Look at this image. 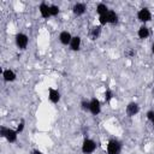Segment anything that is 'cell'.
I'll use <instances>...</instances> for the list:
<instances>
[{
  "mask_svg": "<svg viewBox=\"0 0 154 154\" xmlns=\"http://www.w3.org/2000/svg\"><path fill=\"white\" fill-rule=\"evenodd\" d=\"M140 112V105L135 101L129 102L125 107V113L128 114V117H135L136 114H138Z\"/></svg>",
  "mask_w": 154,
  "mask_h": 154,
  "instance_id": "7",
  "label": "cell"
},
{
  "mask_svg": "<svg viewBox=\"0 0 154 154\" xmlns=\"http://www.w3.org/2000/svg\"><path fill=\"white\" fill-rule=\"evenodd\" d=\"M18 132L16 129H11V128H7L5 125H2L0 128V136L2 138H5L8 143H16L17 140H18Z\"/></svg>",
  "mask_w": 154,
  "mask_h": 154,
  "instance_id": "1",
  "label": "cell"
},
{
  "mask_svg": "<svg viewBox=\"0 0 154 154\" xmlns=\"http://www.w3.org/2000/svg\"><path fill=\"white\" fill-rule=\"evenodd\" d=\"M112 99H113V91L111 89H106V91H105V101L109 102Z\"/></svg>",
  "mask_w": 154,
  "mask_h": 154,
  "instance_id": "20",
  "label": "cell"
},
{
  "mask_svg": "<svg viewBox=\"0 0 154 154\" xmlns=\"http://www.w3.org/2000/svg\"><path fill=\"white\" fill-rule=\"evenodd\" d=\"M150 51H152V53H153V55H154V42L152 43V47H150Z\"/></svg>",
  "mask_w": 154,
  "mask_h": 154,
  "instance_id": "24",
  "label": "cell"
},
{
  "mask_svg": "<svg viewBox=\"0 0 154 154\" xmlns=\"http://www.w3.org/2000/svg\"><path fill=\"white\" fill-rule=\"evenodd\" d=\"M24 128H25V122H24V119H20V122L18 123V125H17L16 130H17V132H18V134H22V132H23V130H24Z\"/></svg>",
  "mask_w": 154,
  "mask_h": 154,
  "instance_id": "21",
  "label": "cell"
},
{
  "mask_svg": "<svg viewBox=\"0 0 154 154\" xmlns=\"http://www.w3.org/2000/svg\"><path fill=\"white\" fill-rule=\"evenodd\" d=\"M38 12L43 19H48L52 17L51 16V5H48L47 2H41L38 5Z\"/></svg>",
  "mask_w": 154,
  "mask_h": 154,
  "instance_id": "8",
  "label": "cell"
},
{
  "mask_svg": "<svg viewBox=\"0 0 154 154\" xmlns=\"http://www.w3.org/2000/svg\"><path fill=\"white\" fill-rule=\"evenodd\" d=\"M122 148H123V144L117 138H109L107 144H106L107 154H120L122 153Z\"/></svg>",
  "mask_w": 154,
  "mask_h": 154,
  "instance_id": "2",
  "label": "cell"
},
{
  "mask_svg": "<svg viewBox=\"0 0 154 154\" xmlns=\"http://www.w3.org/2000/svg\"><path fill=\"white\" fill-rule=\"evenodd\" d=\"M30 154H43V152H41L40 149H36V148H35V149H32V150L30 152Z\"/></svg>",
  "mask_w": 154,
  "mask_h": 154,
  "instance_id": "23",
  "label": "cell"
},
{
  "mask_svg": "<svg viewBox=\"0 0 154 154\" xmlns=\"http://www.w3.org/2000/svg\"><path fill=\"white\" fill-rule=\"evenodd\" d=\"M81 45H82V38H81V36L76 35V36H73V37H72V40H71V42H70L69 47H70V49H71V51L77 52V51H79V49H81Z\"/></svg>",
  "mask_w": 154,
  "mask_h": 154,
  "instance_id": "13",
  "label": "cell"
},
{
  "mask_svg": "<svg viewBox=\"0 0 154 154\" xmlns=\"http://www.w3.org/2000/svg\"><path fill=\"white\" fill-rule=\"evenodd\" d=\"M146 117H147V119H148L149 122H152V119L154 118V111H153V109L148 111V112L146 113Z\"/></svg>",
  "mask_w": 154,
  "mask_h": 154,
  "instance_id": "22",
  "label": "cell"
},
{
  "mask_svg": "<svg viewBox=\"0 0 154 154\" xmlns=\"http://www.w3.org/2000/svg\"><path fill=\"white\" fill-rule=\"evenodd\" d=\"M59 11H60V8L58 5H54V4L51 5V16L52 17H57L59 14Z\"/></svg>",
  "mask_w": 154,
  "mask_h": 154,
  "instance_id": "19",
  "label": "cell"
},
{
  "mask_svg": "<svg viewBox=\"0 0 154 154\" xmlns=\"http://www.w3.org/2000/svg\"><path fill=\"white\" fill-rule=\"evenodd\" d=\"M81 108H82V111H84V112H89V106H90V101L89 100H87V99H83L82 101H81Z\"/></svg>",
  "mask_w": 154,
  "mask_h": 154,
  "instance_id": "18",
  "label": "cell"
},
{
  "mask_svg": "<svg viewBox=\"0 0 154 154\" xmlns=\"http://www.w3.org/2000/svg\"><path fill=\"white\" fill-rule=\"evenodd\" d=\"M106 17H107L108 24H117L118 23V14L114 10H108V12L106 13Z\"/></svg>",
  "mask_w": 154,
  "mask_h": 154,
  "instance_id": "16",
  "label": "cell"
},
{
  "mask_svg": "<svg viewBox=\"0 0 154 154\" xmlns=\"http://www.w3.org/2000/svg\"><path fill=\"white\" fill-rule=\"evenodd\" d=\"M90 106H89V112L93 116H99L101 113V102L96 97H91L90 100Z\"/></svg>",
  "mask_w": 154,
  "mask_h": 154,
  "instance_id": "6",
  "label": "cell"
},
{
  "mask_svg": "<svg viewBox=\"0 0 154 154\" xmlns=\"http://www.w3.org/2000/svg\"><path fill=\"white\" fill-rule=\"evenodd\" d=\"M152 94H153V97H154V88H153V90H152Z\"/></svg>",
  "mask_w": 154,
  "mask_h": 154,
  "instance_id": "26",
  "label": "cell"
},
{
  "mask_svg": "<svg viewBox=\"0 0 154 154\" xmlns=\"http://www.w3.org/2000/svg\"><path fill=\"white\" fill-rule=\"evenodd\" d=\"M72 37H73V36L71 35L70 31L63 30V31L59 34V42H60L63 46H69L70 42H71V40H72Z\"/></svg>",
  "mask_w": 154,
  "mask_h": 154,
  "instance_id": "11",
  "label": "cell"
},
{
  "mask_svg": "<svg viewBox=\"0 0 154 154\" xmlns=\"http://www.w3.org/2000/svg\"><path fill=\"white\" fill-rule=\"evenodd\" d=\"M108 6L106 5V4H103V2H100V4H97L96 5V13L99 14V16H102V14H106L107 12H108Z\"/></svg>",
  "mask_w": 154,
  "mask_h": 154,
  "instance_id": "17",
  "label": "cell"
},
{
  "mask_svg": "<svg viewBox=\"0 0 154 154\" xmlns=\"http://www.w3.org/2000/svg\"><path fill=\"white\" fill-rule=\"evenodd\" d=\"M150 123H152V128H153V129H154V118H153V119H152V122H150Z\"/></svg>",
  "mask_w": 154,
  "mask_h": 154,
  "instance_id": "25",
  "label": "cell"
},
{
  "mask_svg": "<svg viewBox=\"0 0 154 154\" xmlns=\"http://www.w3.org/2000/svg\"><path fill=\"white\" fill-rule=\"evenodd\" d=\"M150 35V31H149V28L146 25V24H142L138 30H137V36L141 38V40H144V38H148Z\"/></svg>",
  "mask_w": 154,
  "mask_h": 154,
  "instance_id": "14",
  "label": "cell"
},
{
  "mask_svg": "<svg viewBox=\"0 0 154 154\" xmlns=\"http://www.w3.org/2000/svg\"><path fill=\"white\" fill-rule=\"evenodd\" d=\"M16 78H17V75H16V72L12 69H5L2 71V79L5 82H8L10 83V82L16 81Z\"/></svg>",
  "mask_w": 154,
  "mask_h": 154,
  "instance_id": "12",
  "label": "cell"
},
{
  "mask_svg": "<svg viewBox=\"0 0 154 154\" xmlns=\"http://www.w3.org/2000/svg\"><path fill=\"white\" fill-rule=\"evenodd\" d=\"M72 12H73L75 16L81 17L87 12V5L84 2H76L72 7Z\"/></svg>",
  "mask_w": 154,
  "mask_h": 154,
  "instance_id": "10",
  "label": "cell"
},
{
  "mask_svg": "<svg viewBox=\"0 0 154 154\" xmlns=\"http://www.w3.org/2000/svg\"><path fill=\"white\" fill-rule=\"evenodd\" d=\"M14 42H16V46H17L19 49L24 51V49H26V47H28V45H29V37H28V35L24 34V32H18V34L16 35V37H14Z\"/></svg>",
  "mask_w": 154,
  "mask_h": 154,
  "instance_id": "4",
  "label": "cell"
},
{
  "mask_svg": "<svg viewBox=\"0 0 154 154\" xmlns=\"http://www.w3.org/2000/svg\"><path fill=\"white\" fill-rule=\"evenodd\" d=\"M137 19H138L141 23H143V24L150 22V20H152V12H150V10H149L148 7H142V8H140V10L137 11Z\"/></svg>",
  "mask_w": 154,
  "mask_h": 154,
  "instance_id": "5",
  "label": "cell"
},
{
  "mask_svg": "<svg viewBox=\"0 0 154 154\" xmlns=\"http://www.w3.org/2000/svg\"><path fill=\"white\" fill-rule=\"evenodd\" d=\"M48 99H49V101H51L52 103H58V102L60 101V99H61L60 91H59L58 89L51 87V88L48 89Z\"/></svg>",
  "mask_w": 154,
  "mask_h": 154,
  "instance_id": "9",
  "label": "cell"
},
{
  "mask_svg": "<svg viewBox=\"0 0 154 154\" xmlns=\"http://www.w3.org/2000/svg\"><path fill=\"white\" fill-rule=\"evenodd\" d=\"M134 154H135V153H134Z\"/></svg>",
  "mask_w": 154,
  "mask_h": 154,
  "instance_id": "27",
  "label": "cell"
},
{
  "mask_svg": "<svg viewBox=\"0 0 154 154\" xmlns=\"http://www.w3.org/2000/svg\"><path fill=\"white\" fill-rule=\"evenodd\" d=\"M100 35H101V25H94V26H91V29L89 31L90 40L95 41V40H97L100 37Z\"/></svg>",
  "mask_w": 154,
  "mask_h": 154,
  "instance_id": "15",
  "label": "cell"
},
{
  "mask_svg": "<svg viewBox=\"0 0 154 154\" xmlns=\"http://www.w3.org/2000/svg\"><path fill=\"white\" fill-rule=\"evenodd\" d=\"M97 148V144L94 140L91 138H84L82 142V147H81V152L83 154H93Z\"/></svg>",
  "mask_w": 154,
  "mask_h": 154,
  "instance_id": "3",
  "label": "cell"
}]
</instances>
